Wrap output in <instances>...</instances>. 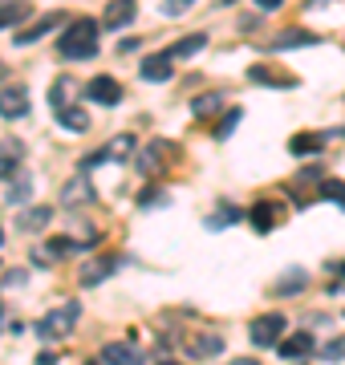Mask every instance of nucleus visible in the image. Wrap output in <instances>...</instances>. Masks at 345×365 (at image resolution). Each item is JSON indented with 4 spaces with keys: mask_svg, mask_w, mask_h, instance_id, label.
Wrapping results in <instances>:
<instances>
[{
    "mask_svg": "<svg viewBox=\"0 0 345 365\" xmlns=\"http://www.w3.org/2000/svg\"><path fill=\"white\" fill-rule=\"evenodd\" d=\"M248 81H256V86H272V90H292V86H297L292 73H280V69H272V66H248Z\"/></svg>",
    "mask_w": 345,
    "mask_h": 365,
    "instance_id": "obj_7",
    "label": "nucleus"
},
{
    "mask_svg": "<svg viewBox=\"0 0 345 365\" xmlns=\"http://www.w3.org/2000/svg\"><path fill=\"white\" fill-rule=\"evenodd\" d=\"M313 349H317V345H313V333H289V337H280V345H277V353L284 357V361L309 357Z\"/></svg>",
    "mask_w": 345,
    "mask_h": 365,
    "instance_id": "obj_8",
    "label": "nucleus"
},
{
    "mask_svg": "<svg viewBox=\"0 0 345 365\" xmlns=\"http://www.w3.org/2000/svg\"><path fill=\"white\" fill-rule=\"evenodd\" d=\"M29 191H33V187H29V179H16V187L9 191V203H21V199H29Z\"/></svg>",
    "mask_w": 345,
    "mask_h": 365,
    "instance_id": "obj_32",
    "label": "nucleus"
},
{
    "mask_svg": "<svg viewBox=\"0 0 345 365\" xmlns=\"http://www.w3.org/2000/svg\"><path fill=\"white\" fill-rule=\"evenodd\" d=\"M86 365H98V361H86Z\"/></svg>",
    "mask_w": 345,
    "mask_h": 365,
    "instance_id": "obj_37",
    "label": "nucleus"
},
{
    "mask_svg": "<svg viewBox=\"0 0 345 365\" xmlns=\"http://www.w3.org/2000/svg\"><path fill=\"white\" fill-rule=\"evenodd\" d=\"M78 248V240H69V235H57V240H49L45 244V252H37V260L41 264H49V260H66V256H73Z\"/></svg>",
    "mask_w": 345,
    "mask_h": 365,
    "instance_id": "obj_14",
    "label": "nucleus"
},
{
    "mask_svg": "<svg viewBox=\"0 0 345 365\" xmlns=\"http://www.w3.org/2000/svg\"><path fill=\"white\" fill-rule=\"evenodd\" d=\"M81 93H86L90 102H98V106H118L122 102V86L114 78H106V73H102V78H90L86 86H81Z\"/></svg>",
    "mask_w": 345,
    "mask_h": 365,
    "instance_id": "obj_4",
    "label": "nucleus"
},
{
    "mask_svg": "<svg viewBox=\"0 0 345 365\" xmlns=\"http://www.w3.org/2000/svg\"><path fill=\"white\" fill-rule=\"evenodd\" d=\"M0 240H4V232H0Z\"/></svg>",
    "mask_w": 345,
    "mask_h": 365,
    "instance_id": "obj_38",
    "label": "nucleus"
},
{
    "mask_svg": "<svg viewBox=\"0 0 345 365\" xmlns=\"http://www.w3.org/2000/svg\"><path fill=\"white\" fill-rule=\"evenodd\" d=\"M159 150H163V143H150V146H146V155L138 158V167H143V170H155V167L163 163V155H159Z\"/></svg>",
    "mask_w": 345,
    "mask_h": 365,
    "instance_id": "obj_27",
    "label": "nucleus"
},
{
    "mask_svg": "<svg viewBox=\"0 0 345 365\" xmlns=\"http://www.w3.org/2000/svg\"><path fill=\"white\" fill-rule=\"evenodd\" d=\"M102 361H106V365H143L146 353L134 349V345H122V341H114V345H106V349H102Z\"/></svg>",
    "mask_w": 345,
    "mask_h": 365,
    "instance_id": "obj_11",
    "label": "nucleus"
},
{
    "mask_svg": "<svg viewBox=\"0 0 345 365\" xmlns=\"http://www.w3.org/2000/svg\"><path fill=\"white\" fill-rule=\"evenodd\" d=\"M29 114V93L25 86H4L0 90V118H9V122H16V118Z\"/></svg>",
    "mask_w": 345,
    "mask_h": 365,
    "instance_id": "obj_5",
    "label": "nucleus"
},
{
    "mask_svg": "<svg viewBox=\"0 0 345 365\" xmlns=\"http://www.w3.org/2000/svg\"><path fill=\"white\" fill-rule=\"evenodd\" d=\"M321 146H325V138H321V134H313V130H301V134H292V138H289V155H297V158H309V155H317Z\"/></svg>",
    "mask_w": 345,
    "mask_h": 365,
    "instance_id": "obj_13",
    "label": "nucleus"
},
{
    "mask_svg": "<svg viewBox=\"0 0 345 365\" xmlns=\"http://www.w3.org/2000/svg\"><path fill=\"white\" fill-rule=\"evenodd\" d=\"M236 220H240V215H236V207H224V211H215L212 220H207V227L215 232V227H227V223H236Z\"/></svg>",
    "mask_w": 345,
    "mask_h": 365,
    "instance_id": "obj_31",
    "label": "nucleus"
},
{
    "mask_svg": "<svg viewBox=\"0 0 345 365\" xmlns=\"http://www.w3.org/2000/svg\"><path fill=\"white\" fill-rule=\"evenodd\" d=\"M98 29H102V21H86V16L69 21L66 33L57 37V57H66V61H86V57H93L98 53Z\"/></svg>",
    "mask_w": 345,
    "mask_h": 365,
    "instance_id": "obj_1",
    "label": "nucleus"
},
{
    "mask_svg": "<svg viewBox=\"0 0 345 365\" xmlns=\"http://www.w3.org/2000/svg\"><path fill=\"white\" fill-rule=\"evenodd\" d=\"M256 4H260L264 13H272V9H280V4H284V0H256Z\"/></svg>",
    "mask_w": 345,
    "mask_h": 365,
    "instance_id": "obj_33",
    "label": "nucleus"
},
{
    "mask_svg": "<svg viewBox=\"0 0 345 365\" xmlns=\"http://www.w3.org/2000/svg\"><path fill=\"white\" fill-rule=\"evenodd\" d=\"M203 45H207V37H203V33H191V37L175 41V45H171V49H167V53H171L175 61H187V57H195V53H200Z\"/></svg>",
    "mask_w": 345,
    "mask_h": 365,
    "instance_id": "obj_17",
    "label": "nucleus"
},
{
    "mask_svg": "<svg viewBox=\"0 0 345 365\" xmlns=\"http://www.w3.org/2000/svg\"><path fill=\"white\" fill-rule=\"evenodd\" d=\"M49 220H53L49 207H29L16 223H21V232H41V227H49Z\"/></svg>",
    "mask_w": 345,
    "mask_h": 365,
    "instance_id": "obj_19",
    "label": "nucleus"
},
{
    "mask_svg": "<svg viewBox=\"0 0 345 365\" xmlns=\"http://www.w3.org/2000/svg\"><path fill=\"white\" fill-rule=\"evenodd\" d=\"M220 106H224V93H220V90H215V93H200V98L191 102V114H195V118H207V114H215Z\"/></svg>",
    "mask_w": 345,
    "mask_h": 365,
    "instance_id": "obj_21",
    "label": "nucleus"
},
{
    "mask_svg": "<svg viewBox=\"0 0 345 365\" xmlns=\"http://www.w3.org/2000/svg\"><path fill=\"white\" fill-rule=\"evenodd\" d=\"M341 276H345V264H341Z\"/></svg>",
    "mask_w": 345,
    "mask_h": 365,
    "instance_id": "obj_36",
    "label": "nucleus"
},
{
    "mask_svg": "<svg viewBox=\"0 0 345 365\" xmlns=\"http://www.w3.org/2000/svg\"><path fill=\"white\" fill-rule=\"evenodd\" d=\"M240 118H244V110H227V114H224V126L215 130V138H227V134L240 126Z\"/></svg>",
    "mask_w": 345,
    "mask_h": 365,
    "instance_id": "obj_30",
    "label": "nucleus"
},
{
    "mask_svg": "<svg viewBox=\"0 0 345 365\" xmlns=\"http://www.w3.org/2000/svg\"><path fill=\"white\" fill-rule=\"evenodd\" d=\"M227 365H260L256 357H236V361H227Z\"/></svg>",
    "mask_w": 345,
    "mask_h": 365,
    "instance_id": "obj_34",
    "label": "nucleus"
},
{
    "mask_svg": "<svg viewBox=\"0 0 345 365\" xmlns=\"http://www.w3.org/2000/svg\"><path fill=\"white\" fill-rule=\"evenodd\" d=\"M317 33H305V29H289V33H280L277 45L272 49H297V45H317Z\"/></svg>",
    "mask_w": 345,
    "mask_h": 365,
    "instance_id": "obj_18",
    "label": "nucleus"
},
{
    "mask_svg": "<svg viewBox=\"0 0 345 365\" xmlns=\"http://www.w3.org/2000/svg\"><path fill=\"white\" fill-rule=\"evenodd\" d=\"M57 122H61V126H66V130H73V134L90 130V118L81 114L78 106H66V110H57Z\"/></svg>",
    "mask_w": 345,
    "mask_h": 365,
    "instance_id": "obj_20",
    "label": "nucleus"
},
{
    "mask_svg": "<svg viewBox=\"0 0 345 365\" xmlns=\"http://www.w3.org/2000/svg\"><path fill=\"white\" fill-rule=\"evenodd\" d=\"M61 199H66V203H93V187L86 179H73L66 191H61Z\"/></svg>",
    "mask_w": 345,
    "mask_h": 365,
    "instance_id": "obj_23",
    "label": "nucleus"
},
{
    "mask_svg": "<svg viewBox=\"0 0 345 365\" xmlns=\"http://www.w3.org/2000/svg\"><path fill=\"white\" fill-rule=\"evenodd\" d=\"M25 16H29V9L21 0H0V29L16 25V21H25Z\"/></svg>",
    "mask_w": 345,
    "mask_h": 365,
    "instance_id": "obj_22",
    "label": "nucleus"
},
{
    "mask_svg": "<svg viewBox=\"0 0 345 365\" xmlns=\"http://www.w3.org/2000/svg\"><path fill=\"white\" fill-rule=\"evenodd\" d=\"M277 215H280V203H256V207L248 211V220H252L256 232H272V227H277Z\"/></svg>",
    "mask_w": 345,
    "mask_h": 365,
    "instance_id": "obj_16",
    "label": "nucleus"
},
{
    "mask_svg": "<svg viewBox=\"0 0 345 365\" xmlns=\"http://www.w3.org/2000/svg\"><path fill=\"white\" fill-rule=\"evenodd\" d=\"M138 13V4L134 0H110L106 4V16H102V29H126Z\"/></svg>",
    "mask_w": 345,
    "mask_h": 365,
    "instance_id": "obj_10",
    "label": "nucleus"
},
{
    "mask_svg": "<svg viewBox=\"0 0 345 365\" xmlns=\"http://www.w3.org/2000/svg\"><path fill=\"white\" fill-rule=\"evenodd\" d=\"M118 272V256H98V260H90L86 268H81V284L93 288V284H102V280H110V276Z\"/></svg>",
    "mask_w": 345,
    "mask_h": 365,
    "instance_id": "obj_6",
    "label": "nucleus"
},
{
    "mask_svg": "<svg viewBox=\"0 0 345 365\" xmlns=\"http://www.w3.org/2000/svg\"><path fill=\"white\" fill-rule=\"evenodd\" d=\"M138 73H143L146 81H171L175 57H171V53H155V57H146L143 66H138Z\"/></svg>",
    "mask_w": 345,
    "mask_h": 365,
    "instance_id": "obj_9",
    "label": "nucleus"
},
{
    "mask_svg": "<svg viewBox=\"0 0 345 365\" xmlns=\"http://www.w3.org/2000/svg\"><path fill=\"white\" fill-rule=\"evenodd\" d=\"M317 199H333V203H337V207L345 211V182H337V179H325L317 187Z\"/></svg>",
    "mask_w": 345,
    "mask_h": 365,
    "instance_id": "obj_25",
    "label": "nucleus"
},
{
    "mask_svg": "<svg viewBox=\"0 0 345 365\" xmlns=\"http://www.w3.org/2000/svg\"><path fill=\"white\" fill-rule=\"evenodd\" d=\"M78 321H81V304H78V300H66L61 309H53V313H45V317H41L37 333H41L45 341L66 337V333H73V329H78Z\"/></svg>",
    "mask_w": 345,
    "mask_h": 365,
    "instance_id": "obj_2",
    "label": "nucleus"
},
{
    "mask_svg": "<svg viewBox=\"0 0 345 365\" xmlns=\"http://www.w3.org/2000/svg\"><path fill=\"white\" fill-rule=\"evenodd\" d=\"M305 288H309V272L305 268H289L272 292H277V297H297V292H305Z\"/></svg>",
    "mask_w": 345,
    "mask_h": 365,
    "instance_id": "obj_15",
    "label": "nucleus"
},
{
    "mask_svg": "<svg viewBox=\"0 0 345 365\" xmlns=\"http://www.w3.org/2000/svg\"><path fill=\"white\" fill-rule=\"evenodd\" d=\"M13 170H16V146L9 143L4 150H0V179H4V175H13Z\"/></svg>",
    "mask_w": 345,
    "mask_h": 365,
    "instance_id": "obj_29",
    "label": "nucleus"
},
{
    "mask_svg": "<svg viewBox=\"0 0 345 365\" xmlns=\"http://www.w3.org/2000/svg\"><path fill=\"white\" fill-rule=\"evenodd\" d=\"M220 349H224V337H215V333H207V337H200L195 345H191V357H215Z\"/></svg>",
    "mask_w": 345,
    "mask_h": 365,
    "instance_id": "obj_24",
    "label": "nucleus"
},
{
    "mask_svg": "<svg viewBox=\"0 0 345 365\" xmlns=\"http://www.w3.org/2000/svg\"><path fill=\"white\" fill-rule=\"evenodd\" d=\"M321 357H325V361H341L345 357V337H333L329 345H321Z\"/></svg>",
    "mask_w": 345,
    "mask_h": 365,
    "instance_id": "obj_28",
    "label": "nucleus"
},
{
    "mask_svg": "<svg viewBox=\"0 0 345 365\" xmlns=\"http://www.w3.org/2000/svg\"><path fill=\"white\" fill-rule=\"evenodd\" d=\"M57 21H61L57 13H45V16H37V21H33L29 29H21V33H16V45H33V41H41L45 33H49V29H57Z\"/></svg>",
    "mask_w": 345,
    "mask_h": 365,
    "instance_id": "obj_12",
    "label": "nucleus"
},
{
    "mask_svg": "<svg viewBox=\"0 0 345 365\" xmlns=\"http://www.w3.org/2000/svg\"><path fill=\"white\" fill-rule=\"evenodd\" d=\"M69 86H73V81H66V78H61V81H53V86H49V106H53V114H57V110H66V106H69Z\"/></svg>",
    "mask_w": 345,
    "mask_h": 365,
    "instance_id": "obj_26",
    "label": "nucleus"
},
{
    "mask_svg": "<svg viewBox=\"0 0 345 365\" xmlns=\"http://www.w3.org/2000/svg\"><path fill=\"white\" fill-rule=\"evenodd\" d=\"M159 365H183V361H171V357H167V361H159Z\"/></svg>",
    "mask_w": 345,
    "mask_h": 365,
    "instance_id": "obj_35",
    "label": "nucleus"
},
{
    "mask_svg": "<svg viewBox=\"0 0 345 365\" xmlns=\"http://www.w3.org/2000/svg\"><path fill=\"white\" fill-rule=\"evenodd\" d=\"M280 337H284V313H260L248 325V341L256 349H277Z\"/></svg>",
    "mask_w": 345,
    "mask_h": 365,
    "instance_id": "obj_3",
    "label": "nucleus"
}]
</instances>
